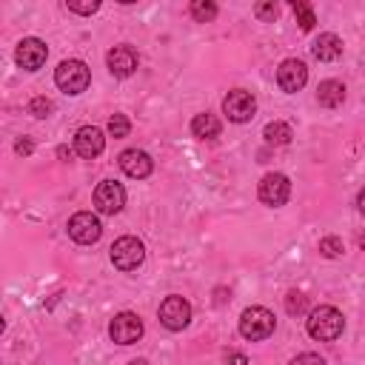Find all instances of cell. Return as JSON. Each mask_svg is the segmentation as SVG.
Masks as SVG:
<instances>
[{
  "label": "cell",
  "instance_id": "obj_1",
  "mask_svg": "<svg viewBox=\"0 0 365 365\" xmlns=\"http://www.w3.org/2000/svg\"><path fill=\"white\" fill-rule=\"evenodd\" d=\"M305 331L311 339H319V342H334L336 336H342L345 331V317L339 308L334 305H319L308 314L305 319Z\"/></svg>",
  "mask_w": 365,
  "mask_h": 365
},
{
  "label": "cell",
  "instance_id": "obj_2",
  "mask_svg": "<svg viewBox=\"0 0 365 365\" xmlns=\"http://www.w3.org/2000/svg\"><path fill=\"white\" fill-rule=\"evenodd\" d=\"M274 328H277V319H274V314H271L268 308H262V305H251V308H245V311L240 314V336H245V339H251V342L268 339V336L274 334Z\"/></svg>",
  "mask_w": 365,
  "mask_h": 365
},
{
  "label": "cell",
  "instance_id": "obj_3",
  "mask_svg": "<svg viewBox=\"0 0 365 365\" xmlns=\"http://www.w3.org/2000/svg\"><path fill=\"white\" fill-rule=\"evenodd\" d=\"M54 83L63 94H83L91 83V71L83 60H63L54 71Z\"/></svg>",
  "mask_w": 365,
  "mask_h": 365
},
{
  "label": "cell",
  "instance_id": "obj_4",
  "mask_svg": "<svg viewBox=\"0 0 365 365\" xmlns=\"http://www.w3.org/2000/svg\"><path fill=\"white\" fill-rule=\"evenodd\" d=\"M143 259H145V245L137 237L125 234V237L114 240V245H111V262H114L117 271H137L143 265Z\"/></svg>",
  "mask_w": 365,
  "mask_h": 365
},
{
  "label": "cell",
  "instance_id": "obj_5",
  "mask_svg": "<svg viewBox=\"0 0 365 365\" xmlns=\"http://www.w3.org/2000/svg\"><path fill=\"white\" fill-rule=\"evenodd\" d=\"M257 197H259V202H265L271 208H279L291 197V180L282 171H268L257 185Z\"/></svg>",
  "mask_w": 365,
  "mask_h": 365
},
{
  "label": "cell",
  "instance_id": "obj_6",
  "mask_svg": "<svg viewBox=\"0 0 365 365\" xmlns=\"http://www.w3.org/2000/svg\"><path fill=\"white\" fill-rule=\"evenodd\" d=\"M143 319L134 314V311H120V314H114V319L108 322V336H111V342H117V345H134V342H140V336H143Z\"/></svg>",
  "mask_w": 365,
  "mask_h": 365
},
{
  "label": "cell",
  "instance_id": "obj_7",
  "mask_svg": "<svg viewBox=\"0 0 365 365\" xmlns=\"http://www.w3.org/2000/svg\"><path fill=\"white\" fill-rule=\"evenodd\" d=\"M160 322L168 328V331H182L188 322H191V302L180 294H171L160 302V311H157Z\"/></svg>",
  "mask_w": 365,
  "mask_h": 365
},
{
  "label": "cell",
  "instance_id": "obj_8",
  "mask_svg": "<svg viewBox=\"0 0 365 365\" xmlns=\"http://www.w3.org/2000/svg\"><path fill=\"white\" fill-rule=\"evenodd\" d=\"M91 200H94V208H97L100 214L114 217V214H120L123 205H125V188H123L117 180H103V182H97Z\"/></svg>",
  "mask_w": 365,
  "mask_h": 365
},
{
  "label": "cell",
  "instance_id": "obj_9",
  "mask_svg": "<svg viewBox=\"0 0 365 365\" xmlns=\"http://www.w3.org/2000/svg\"><path fill=\"white\" fill-rule=\"evenodd\" d=\"M222 114L231 120V123H248L254 114H257V100L251 91L245 88H234L225 94L222 100Z\"/></svg>",
  "mask_w": 365,
  "mask_h": 365
},
{
  "label": "cell",
  "instance_id": "obj_10",
  "mask_svg": "<svg viewBox=\"0 0 365 365\" xmlns=\"http://www.w3.org/2000/svg\"><path fill=\"white\" fill-rule=\"evenodd\" d=\"M100 234H103V225H100L97 214H91V211H77V214H71V220H68V237H71L74 242H80V245H94V242L100 240Z\"/></svg>",
  "mask_w": 365,
  "mask_h": 365
},
{
  "label": "cell",
  "instance_id": "obj_11",
  "mask_svg": "<svg viewBox=\"0 0 365 365\" xmlns=\"http://www.w3.org/2000/svg\"><path fill=\"white\" fill-rule=\"evenodd\" d=\"M308 83V66L297 57H288L279 63L277 68V86L285 91V94H297L302 86Z\"/></svg>",
  "mask_w": 365,
  "mask_h": 365
},
{
  "label": "cell",
  "instance_id": "obj_12",
  "mask_svg": "<svg viewBox=\"0 0 365 365\" xmlns=\"http://www.w3.org/2000/svg\"><path fill=\"white\" fill-rule=\"evenodd\" d=\"M48 57V48L40 37H23L17 43V51H14V60L23 71H37Z\"/></svg>",
  "mask_w": 365,
  "mask_h": 365
},
{
  "label": "cell",
  "instance_id": "obj_13",
  "mask_svg": "<svg viewBox=\"0 0 365 365\" xmlns=\"http://www.w3.org/2000/svg\"><path fill=\"white\" fill-rule=\"evenodd\" d=\"M103 148H106V134H103L97 125H83V128H77V134H74V151H77L83 160L100 157Z\"/></svg>",
  "mask_w": 365,
  "mask_h": 365
},
{
  "label": "cell",
  "instance_id": "obj_14",
  "mask_svg": "<svg viewBox=\"0 0 365 365\" xmlns=\"http://www.w3.org/2000/svg\"><path fill=\"white\" fill-rule=\"evenodd\" d=\"M117 163H120L123 174L131 177V180H145V177L154 171V160H151L145 151H140V148H125V151L117 157Z\"/></svg>",
  "mask_w": 365,
  "mask_h": 365
},
{
  "label": "cell",
  "instance_id": "obj_15",
  "mask_svg": "<svg viewBox=\"0 0 365 365\" xmlns=\"http://www.w3.org/2000/svg\"><path fill=\"white\" fill-rule=\"evenodd\" d=\"M106 66L114 77H131L140 66V57L131 46H114L108 54H106Z\"/></svg>",
  "mask_w": 365,
  "mask_h": 365
},
{
  "label": "cell",
  "instance_id": "obj_16",
  "mask_svg": "<svg viewBox=\"0 0 365 365\" xmlns=\"http://www.w3.org/2000/svg\"><path fill=\"white\" fill-rule=\"evenodd\" d=\"M311 51H314V57H317L319 63H334V60L342 57V40H339L334 31H325V34H319V37L314 40Z\"/></svg>",
  "mask_w": 365,
  "mask_h": 365
},
{
  "label": "cell",
  "instance_id": "obj_17",
  "mask_svg": "<svg viewBox=\"0 0 365 365\" xmlns=\"http://www.w3.org/2000/svg\"><path fill=\"white\" fill-rule=\"evenodd\" d=\"M317 100L322 108H339L345 103V86L339 80H322L317 88Z\"/></svg>",
  "mask_w": 365,
  "mask_h": 365
},
{
  "label": "cell",
  "instance_id": "obj_18",
  "mask_svg": "<svg viewBox=\"0 0 365 365\" xmlns=\"http://www.w3.org/2000/svg\"><path fill=\"white\" fill-rule=\"evenodd\" d=\"M220 128H222L220 120L214 114H208V111L194 114V120H191V134L197 140H214V137H220Z\"/></svg>",
  "mask_w": 365,
  "mask_h": 365
},
{
  "label": "cell",
  "instance_id": "obj_19",
  "mask_svg": "<svg viewBox=\"0 0 365 365\" xmlns=\"http://www.w3.org/2000/svg\"><path fill=\"white\" fill-rule=\"evenodd\" d=\"M262 137H265V143H268V145H288V143H291V137H294V131H291V125H288V123L274 120V123H268V125L262 128Z\"/></svg>",
  "mask_w": 365,
  "mask_h": 365
},
{
  "label": "cell",
  "instance_id": "obj_20",
  "mask_svg": "<svg viewBox=\"0 0 365 365\" xmlns=\"http://www.w3.org/2000/svg\"><path fill=\"white\" fill-rule=\"evenodd\" d=\"M291 9H294V17H297L299 29H302V31H311V29H314V23H317L311 3H305V0H291Z\"/></svg>",
  "mask_w": 365,
  "mask_h": 365
},
{
  "label": "cell",
  "instance_id": "obj_21",
  "mask_svg": "<svg viewBox=\"0 0 365 365\" xmlns=\"http://www.w3.org/2000/svg\"><path fill=\"white\" fill-rule=\"evenodd\" d=\"M217 3H211V0H194L191 3V17L197 20V23H211L214 17H217Z\"/></svg>",
  "mask_w": 365,
  "mask_h": 365
},
{
  "label": "cell",
  "instance_id": "obj_22",
  "mask_svg": "<svg viewBox=\"0 0 365 365\" xmlns=\"http://www.w3.org/2000/svg\"><path fill=\"white\" fill-rule=\"evenodd\" d=\"M317 251H319L325 259H336V257L345 251V245H342V240H339V237H322V240H319V245H317Z\"/></svg>",
  "mask_w": 365,
  "mask_h": 365
},
{
  "label": "cell",
  "instance_id": "obj_23",
  "mask_svg": "<svg viewBox=\"0 0 365 365\" xmlns=\"http://www.w3.org/2000/svg\"><path fill=\"white\" fill-rule=\"evenodd\" d=\"M285 311H288L291 317L305 314V311H308V297H305L302 291H288V297H285Z\"/></svg>",
  "mask_w": 365,
  "mask_h": 365
},
{
  "label": "cell",
  "instance_id": "obj_24",
  "mask_svg": "<svg viewBox=\"0 0 365 365\" xmlns=\"http://www.w3.org/2000/svg\"><path fill=\"white\" fill-rule=\"evenodd\" d=\"M128 131H131V120H128L125 114H111V120H108V134H111L114 140H120V137H128Z\"/></svg>",
  "mask_w": 365,
  "mask_h": 365
},
{
  "label": "cell",
  "instance_id": "obj_25",
  "mask_svg": "<svg viewBox=\"0 0 365 365\" xmlns=\"http://www.w3.org/2000/svg\"><path fill=\"white\" fill-rule=\"evenodd\" d=\"M51 111H54V103H51L48 97H31V100H29V114H31V117L43 120V117H48Z\"/></svg>",
  "mask_w": 365,
  "mask_h": 365
},
{
  "label": "cell",
  "instance_id": "obj_26",
  "mask_svg": "<svg viewBox=\"0 0 365 365\" xmlns=\"http://www.w3.org/2000/svg\"><path fill=\"white\" fill-rule=\"evenodd\" d=\"M254 14H257L259 20H265V23H274L277 14H279V6H277L274 0H262V3L254 6Z\"/></svg>",
  "mask_w": 365,
  "mask_h": 365
},
{
  "label": "cell",
  "instance_id": "obj_27",
  "mask_svg": "<svg viewBox=\"0 0 365 365\" xmlns=\"http://www.w3.org/2000/svg\"><path fill=\"white\" fill-rule=\"evenodd\" d=\"M66 9H68V11H74V14H94V11L100 9V0H88V3L68 0V3H66Z\"/></svg>",
  "mask_w": 365,
  "mask_h": 365
},
{
  "label": "cell",
  "instance_id": "obj_28",
  "mask_svg": "<svg viewBox=\"0 0 365 365\" xmlns=\"http://www.w3.org/2000/svg\"><path fill=\"white\" fill-rule=\"evenodd\" d=\"M288 365H325V359H322L319 354H311V351H305V354L294 356Z\"/></svg>",
  "mask_w": 365,
  "mask_h": 365
},
{
  "label": "cell",
  "instance_id": "obj_29",
  "mask_svg": "<svg viewBox=\"0 0 365 365\" xmlns=\"http://www.w3.org/2000/svg\"><path fill=\"white\" fill-rule=\"evenodd\" d=\"M14 151H17V154H23V157H29V154L34 151V143H31L29 137H20V140L14 143Z\"/></svg>",
  "mask_w": 365,
  "mask_h": 365
},
{
  "label": "cell",
  "instance_id": "obj_30",
  "mask_svg": "<svg viewBox=\"0 0 365 365\" xmlns=\"http://www.w3.org/2000/svg\"><path fill=\"white\" fill-rule=\"evenodd\" d=\"M225 365H248V356L240 351H228L225 354Z\"/></svg>",
  "mask_w": 365,
  "mask_h": 365
},
{
  "label": "cell",
  "instance_id": "obj_31",
  "mask_svg": "<svg viewBox=\"0 0 365 365\" xmlns=\"http://www.w3.org/2000/svg\"><path fill=\"white\" fill-rule=\"evenodd\" d=\"M356 208H359V214L365 217V188H362V191L356 194Z\"/></svg>",
  "mask_w": 365,
  "mask_h": 365
},
{
  "label": "cell",
  "instance_id": "obj_32",
  "mask_svg": "<svg viewBox=\"0 0 365 365\" xmlns=\"http://www.w3.org/2000/svg\"><path fill=\"white\" fill-rule=\"evenodd\" d=\"M57 157H60V160H71V151H68L66 145H60V148H57Z\"/></svg>",
  "mask_w": 365,
  "mask_h": 365
},
{
  "label": "cell",
  "instance_id": "obj_33",
  "mask_svg": "<svg viewBox=\"0 0 365 365\" xmlns=\"http://www.w3.org/2000/svg\"><path fill=\"white\" fill-rule=\"evenodd\" d=\"M128 365H148V362H145V359H131Z\"/></svg>",
  "mask_w": 365,
  "mask_h": 365
},
{
  "label": "cell",
  "instance_id": "obj_34",
  "mask_svg": "<svg viewBox=\"0 0 365 365\" xmlns=\"http://www.w3.org/2000/svg\"><path fill=\"white\" fill-rule=\"evenodd\" d=\"M359 248H362V251H365V234H362V237H359Z\"/></svg>",
  "mask_w": 365,
  "mask_h": 365
}]
</instances>
